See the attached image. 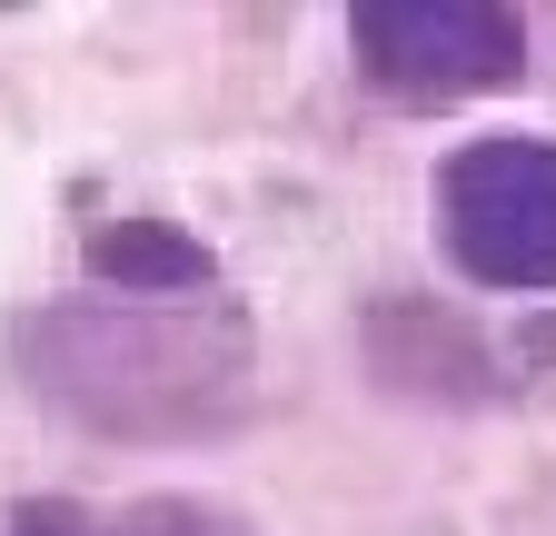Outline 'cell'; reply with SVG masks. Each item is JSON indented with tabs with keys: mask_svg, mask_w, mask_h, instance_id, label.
<instances>
[{
	"mask_svg": "<svg viewBox=\"0 0 556 536\" xmlns=\"http://www.w3.org/2000/svg\"><path fill=\"white\" fill-rule=\"evenodd\" d=\"M21 397L119 447H189L249 418L258 348L229 298H40L0 328Z\"/></svg>",
	"mask_w": 556,
	"mask_h": 536,
	"instance_id": "6da1fadb",
	"label": "cell"
},
{
	"mask_svg": "<svg viewBox=\"0 0 556 536\" xmlns=\"http://www.w3.org/2000/svg\"><path fill=\"white\" fill-rule=\"evenodd\" d=\"M368 368L397 397H428V408H486V397H507V358L457 308L417 298V289H388L368 308Z\"/></svg>",
	"mask_w": 556,
	"mask_h": 536,
	"instance_id": "277c9868",
	"label": "cell"
},
{
	"mask_svg": "<svg viewBox=\"0 0 556 536\" xmlns=\"http://www.w3.org/2000/svg\"><path fill=\"white\" fill-rule=\"evenodd\" d=\"M100 536H258L229 497H199V487H160V497H129L100 516Z\"/></svg>",
	"mask_w": 556,
	"mask_h": 536,
	"instance_id": "8992f818",
	"label": "cell"
},
{
	"mask_svg": "<svg viewBox=\"0 0 556 536\" xmlns=\"http://www.w3.org/2000/svg\"><path fill=\"white\" fill-rule=\"evenodd\" d=\"M80 268H90L100 298H208V289H219V258H208V239H189V229L160 219V209L90 219Z\"/></svg>",
	"mask_w": 556,
	"mask_h": 536,
	"instance_id": "5b68a950",
	"label": "cell"
},
{
	"mask_svg": "<svg viewBox=\"0 0 556 536\" xmlns=\"http://www.w3.org/2000/svg\"><path fill=\"white\" fill-rule=\"evenodd\" d=\"M348 60L397 110H467L527 80V21L507 0H358Z\"/></svg>",
	"mask_w": 556,
	"mask_h": 536,
	"instance_id": "3957f363",
	"label": "cell"
},
{
	"mask_svg": "<svg viewBox=\"0 0 556 536\" xmlns=\"http://www.w3.org/2000/svg\"><path fill=\"white\" fill-rule=\"evenodd\" d=\"M0 536H100V516L80 497H21L11 516H0Z\"/></svg>",
	"mask_w": 556,
	"mask_h": 536,
	"instance_id": "52a82bcc",
	"label": "cell"
},
{
	"mask_svg": "<svg viewBox=\"0 0 556 536\" xmlns=\"http://www.w3.org/2000/svg\"><path fill=\"white\" fill-rule=\"evenodd\" d=\"M428 209L467 289H497V298L556 289V140H536V129L457 140L428 179Z\"/></svg>",
	"mask_w": 556,
	"mask_h": 536,
	"instance_id": "7a4b0ae2",
	"label": "cell"
}]
</instances>
